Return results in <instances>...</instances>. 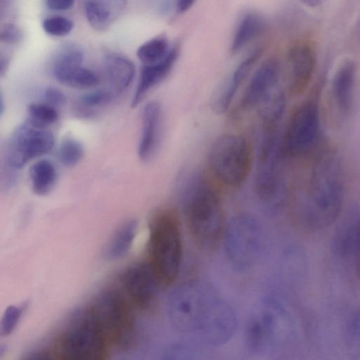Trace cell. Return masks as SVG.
I'll list each match as a JSON object with an SVG mask.
<instances>
[{
	"mask_svg": "<svg viewBox=\"0 0 360 360\" xmlns=\"http://www.w3.org/2000/svg\"><path fill=\"white\" fill-rule=\"evenodd\" d=\"M168 312L180 333L210 347H219L233 337L236 314L210 284L191 281L175 288L169 297Z\"/></svg>",
	"mask_w": 360,
	"mask_h": 360,
	"instance_id": "6da1fadb",
	"label": "cell"
},
{
	"mask_svg": "<svg viewBox=\"0 0 360 360\" xmlns=\"http://www.w3.org/2000/svg\"><path fill=\"white\" fill-rule=\"evenodd\" d=\"M344 189L340 156L335 148H327L315 160L306 195L294 207L295 224L310 232L330 226L341 213Z\"/></svg>",
	"mask_w": 360,
	"mask_h": 360,
	"instance_id": "7a4b0ae2",
	"label": "cell"
},
{
	"mask_svg": "<svg viewBox=\"0 0 360 360\" xmlns=\"http://www.w3.org/2000/svg\"><path fill=\"white\" fill-rule=\"evenodd\" d=\"M179 200L195 244L204 251L214 250L222 240L226 226L216 191L202 174L193 172L181 181Z\"/></svg>",
	"mask_w": 360,
	"mask_h": 360,
	"instance_id": "3957f363",
	"label": "cell"
},
{
	"mask_svg": "<svg viewBox=\"0 0 360 360\" xmlns=\"http://www.w3.org/2000/svg\"><path fill=\"white\" fill-rule=\"evenodd\" d=\"M148 262L161 285L177 277L182 259V241L175 214L162 210L153 216L149 231Z\"/></svg>",
	"mask_w": 360,
	"mask_h": 360,
	"instance_id": "277c9868",
	"label": "cell"
},
{
	"mask_svg": "<svg viewBox=\"0 0 360 360\" xmlns=\"http://www.w3.org/2000/svg\"><path fill=\"white\" fill-rule=\"evenodd\" d=\"M291 329V319L286 309L274 297H266L256 304L248 319L246 347L252 354H270L289 338Z\"/></svg>",
	"mask_w": 360,
	"mask_h": 360,
	"instance_id": "5b68a950",
	"label": "cell"
},
{
	"mask_svg": "<svg viewBox=\"0 0 360 360\" xmlns=\"http://www.w3.org/2000/svg\"><path fill=\"white\" fill-rule=\"evenodd\" d=\"M87 308L110 347L126 349L134 343L136 328L134 308L120 290H104Z\"/></svg>",
	"mask_w": 360,
	"mask_h": 360,
	"instance_id": "8992f818",
	"label": "cell"
},
{
	"mask_svg": "<svg viewBox=\"0 0 360 360\" xmlns=\"http://www.w3.org/2000/svg\"><path fill=\"white\" fill-rule=\"evenodd\" d=\"M277 131V129H263L255 179L256 195L270 215L278 214L285 202L281 165L283 155Z\"/></svg>",
	"mask_w": 360,
	"mask_h": 360,
	"instance_id": "52a82bcc",
	"label": "cell"
},
{
	"mask_svg": "<svg viewBox=\"0 0 360 360\" xmlns=\"http://www.w3.org/2000/svg\"><path fill=\"white\" fill-rule=\"evenodd\" d=\"M222 240L228 261L240 272L254 269L262 258L266 248L262 224L248 213L231 219L225 226Z\"/></svg>",
	"mask_w": 360,
	"mask_h": 360,
	"instance_id": "ba28073f",
	"label": "cell"
},
{
	"mask_svg": "<svg viewBox=\"0 0 360 360\" xmlns=\"http://www.w3.org/2000/svg\"><path fill=\"white\" fill-rule=\"evenodd\" d=\"M110 345L88 308L75 312L58 340V352L68 360H105Z\"/></svg>",
	"mask_w": 360,
	"mask_h": 360,
	"instance_id": "9c48e42d",
	"label": "cell"
},
{
	"mask_svg": "<svg viewBox=\"0 0 360 360\" xmlns=\"http://www.w3.org/2000/svg\"><path fill=\"white\" fill-rule=\"evenodd\" d=\"M208 162L213 174L221 183L229 188H239L250 172V146L240 135L222 134L212 143Z\"/></svg>",
	"mask_w": 360,
	"mask_h": 360,
	"instance_id": "30bf717a",
	"label": "cell"
},
{
	"mask_svg": "<svg viewBox=\"0 0 360 360\" xmlns=\"http://www.w3.org/2000/svg\"><path fill=\"white\" fill-rule=\"evenodd\" d=\"M323 80L314 91L292 112L286 130L281 141L283 157L302 158L316 147L320 135V87Z\"/></svg>",
	"mask_w": 360,
	"mask_h": 360,
	"instance_id": "8fae6325",
	"label": "cell"
},
{
	"mask_svg": "<svg viewBox=\"0 0 360 360\" xmlns=\"http://www.w3.org/2000/svg\"><path fill=\"white\" fill-rule=\"evenodd\" d=\"M54 146V136L47 129L36 128L27 122L18 127L12 134L7 148V162L19 169L30 160L49 153Z\"/></svg>",
	"mask_w": 360,
	"mask_h": 360,
	"instance_id": "7c38bea8",
	"label": "cell"
},
{
	"mask_svg": "<svg viewBox=\"0 0 360 360\" xmlns=\"http://www.w3.org/2000/svg\"><path fill=\"white\" fill-rule=\"evenodd\" d=\"M120 284V291L131 307L145 311L153 306L160 283L147 261L128 267L121 276Z\"/></svg>",
	"mask_w": 360,
	"mask_h": 360,
	"instance_id": "4fadbf2b",
	"label": "cell"
},
{
	"mask_svg": "<svg viewBox=\"0 0 360 360\" xmlns=\"http://www.w3.org/2000/svg\"><path fill=\"white\" fill-rule=\"evenodd\" d=\"M332 247L338 261L359 277L360 223L358 205L352 206L340 224L334 235Z\"/></svg>",
	"mask_w": 360,
	"mask_h": 360,
	"instance_id": "5bb4252c",
	"label": "cell"
},
{
	"mask_svg": "<svg viewBox=\"0 0 360 360\" xmlns=\"http://www.w3.org/2000/svg\"><path fill=\"white\" fill-rule=\"evenodd\" d=\"M281 65L276 58L264 60L254 72L240 100L242 111L258 108L278 86Z\"/></svg>",
	"mask_w": 360,
	"mask_h": 360,
	"instance_id": "9a60e30c",
	"label": "cell"
},
{
	"mask_svg": "<svg viewBox=\"0 0 360 360\" xmlns=\"http://www.w3.org/2000/svg\"><path fill=\"white\" fill-rule=\"evenodd\" d=\"M356 77V64L350 59L342 62L333 77L330 90L331 104L341 121L348 119L354 111Z\"/></svg>",
	"mask_w": 360,
	"mask_h": 360,
	"instance_id": "2e32d148",
	"label": "cell"
},
{
	"mask_svg": "<svg viewBox=\"0 0 360 360\" xmlns=\"http://www.w3.org/2000/svg\"><path fill=\"white\" fill-rule=\"evenodd\" d=\"M316 65L314 50L307 44L292 46L288 53V81L289 91L301 96L308 88Z\"/></svg>",
	"mask_w": 360,
	"mask_h": 360,
	"instance_id": "e0dca14e",
	"label": "cell"
},
{
	"mask_svg": "<svg viewBox=\"0 0 360 360\" xmlns=\"http://www.w3.org/2000/svg\"><path fill=\"white\" fill-rule=\"evenodd\" d=\"M261 53V49H255L214 91L210 98V107L216 114L221 115L227 111L236 93L250 72Z\"/></svg>",
	"mask_w": 360,
	"mask_h": 360,
	"instance_id": "ac0fdd59",
	"label": "cell"
},
{
	"mask_svg": "<svg viewBox=\"0 0 360 360\" xmlns=\"http://www.w3.org/2000/svg\"><path fill=\"white\" fill-rule=\"evenodd\" d=\"M162 127V109L156 101L148 102L142 112V128L138 155L142 161L150 160L160 143Z\"/></svg>",
	"mask_w": 360,
	"mask_h": 360,
	"instance_id": "d6986e66",
	"label": "cell"
},
{
	"mask_svg": "<svg viewBox=\"0 0 360 360\" xmlns=\"http://www.w3.org/2000/svg\"><path fill=\"white\" fill-rule=\"evenodd\" d=\"M178 53V48L172 47L162 60L153 64L143 65L131 100V107L139 105L147 94L168 75L176 62Z\"/></svg>",
	"mask_w": 360,
	"mask_h": 360,
	"instance_id": "ffe728a7",
	"label": "cell"
},
{
	"mask_svg": "<svg viewBox=\"0 0 360 360\" xmlns=\"http://www.w3.org/2000/svg\"><path fill=\"white\" fill-rule=\"evenodd\" d=\"M103 68L108 89L117 96L129 86L136 73L134 63L117 53L106 55L103 59Z\"/></svg>",
	"mask_w": 360,
	"mask_h": 360,
	"instance_id": "44dd1931",
	"label": "cell"
},
{
	"mask_svg": "<svg viewBox=\"0 0 360 360\" xmlns=\"http://www.w3.org/2000/svg\"><path fill=\"white\" fill-rule=\"evenodd\" d=\"M127 4V0H88L84 4L85 15L94 29L103 31L121 15Z\"/></svg>",
	"mask_w": 360,
	"mask_h": 360,
	"instance_id": "7402d4cb",
	"label": "cell"
},
{
	"mask_svg": "<svg viewBox=\"0 0 360 360\" xmlns=\"http://www.w3.org/2000/svg\"><path fill=\"white\" fill-rule=\"evenodd\" d=\"M83 51L73 43H66L59 47L52 61L51 72L55 79L65 84L70 76L82 64Z\"/></svg>",
	"mask_w": 360,
	"mask_h": 360,
	"instance_id": "603a6c76",
	"label": "cell"
},
{
	"mask_svg": "<svg viewBox=\"0 0 360 360\" xmlns=\"http://www.w3.org/2000/svg\"><path fill=\"white\" fill-rule=\"evenodd\" d=\"M264 19L255 12L246 13L240 20L234 34L231 51L237 53L252 39L261 34L265 28Z\"/></svg>",
	"mask_w": 360,
	"mask_h": 360,
	"instance_id": "cb8c5ba5",
	"label": "cell"
},
{
	"mask_svg": "<svg viewBox=\"0 0 360 360\" xmlns=\"http://www.w3.org/2000/svg\"><path fill=\"white\" fill-rule=\"evenodd\" d=\"M137 231V223L134 219L124 221L115 232L108 243L105 256L115 259L124 255L132 245Z\"/></svg>",
	"mask_w": 360,
	"mask_h": 360,
	"instance_id": "d4e9b609",
	"label": "cell"
},
{
	"mask_svg": "<svg viewBox=\"0 0 360 360\" xmlns=\"http://www.w3.org/2000/svg\"><path fill=\"white\" fill-rule=\"evenodd\" d=\"M30 177L33 192L38 195H46L54 187L57 172L51 161L41 160L30 167Z\"/></svg>",
	"mask_w": 360,
	"mask_h": 360,
	"instance_id": "484cf974",
	"label": "cell"
},
{
	"mask_svg": "<svg viewBox=\"0 0 360 360\" xmlns=\"http://www.w3.org/2000/svg\"><path fill=\"white\" fill-rule=\"evenodd\" d=\"M285 105L283 91L278 87L259 106L263 129H277Z\"/></svg>",
	"mask_w": 360,
	"mask_h": 360,
	"instance_id": "4316f807",
	"label": "cell"
},
{
	"mask_svg": "<svg viewBox=\"0 0 360 360\" xmlns=\"http://www.w3.org/2000/svg\"><path fill=\"white\" fill-rule=\"evenodd\" d=\"M171 48L164 37H156L142 44L136 51V56L143 65L155 63L164 59Z\"/></svg>",
	"mask_w": 360,
	"mask_h": 360,
	"instance_id": "83f0119b",
	"label": "cell"
},
{
	"mask_svg": "<svg viewBox=\"0 0 360 360\" xmlns=\"http://www.w3.org/2000/svg\"><path fill=\"white\" fill-rule=\"evenodd\" d=\"M26 122L39 129H46L55 123L58 114L55 108L44 103H33L29 105Z\"/></svg>",
	"mask_w": 360,
	"mask_h": 360,
	"instance_id": "f1b7e54d",
	"label": "cell"
},
{
	"mask_svg": "<svg viewBox=\"0 0 360 360\" xmlns=\"http://www.w3.org/2000/svg\"><path fill=\"white\" fill-rule=\"evenodd\" d=\"M84 155V147L77 139L66 138L61 142L58 148V158L66 167L77 165Z\"/></svg>",
	"mask_w": 360,
	"mask_h": 360,
	"instance_id": "f546056e",
	"label": "cell"
},
{
	"mask_svg": "<svg viewBox=\"0 0 360 360\" xmlns=\"http://www.w3.org/2000/svg\"><path fill=\"white\" fill-rule=\"evenodd\" d=\"M117 96L108 88L99 89L81 96L78 104L80 110L87 111L110 103Z\"/></svg>",
	"mask_w": 360,
	"mask_h": 360,
	"instance_id": "4dcf8cb0",
	"label": "cell"
},
{
	"mask_svg": "<svg viewBox=\"0 0 360 360\" xmlns=\"http://www.w3.org/2000/svg\"><path fill=\"white\" fill-rule=\"evenodd\" d=\"M99 83L100 79L93 70L81 66L70 76L64 85L77 89H88L95 87Z\"/></svg>",
	"mask_w": 360,
	"mask_h": 360,
	"instance_id": "1f68e13d",
	"label": "cell"
},
{
	"mask_svg": "<svg viewBox=\"0 0 360 360\" xmlns=\"http://www.w3.org/2000/svg\"><path fill=\"white\" fill-rule=\"evenodd\" d=\"M42 29L49 35L64 37L74 28L73 22L64 16L54 15L45 18L41 24Z\"/></svg>",
	"mask_w": 360,
	"mask_h": 360,
	"instance_id": "d6a6232c",
	"label": "cell"
},
{
	"mask_svg": "<svg viewBox=\"0 0 360 360\" xmlns=\"http://www.w3.org/2000/svg\"><path fill=\"white\" fill-rule=\"evenodd\" d=\"M22 314V308L8 306L0 319V338L9 335L15 328Z\"/></svg>",
	"mask_w": 360,
	"mask_h": 360,
	"instance_id": "836d02e7",
	"label": "cell"
},
{
	"mask_svg": "<svg viewBox=\"0 0 360 360\" xmlns=\"http://www.w3.org/2000/svg\"><path fill=\"white\" fill-rule=\"evenodd\" d=\"M359 310L351 314L345 328L346 339L352 347L359 346Z\"/></svg>",
	"mask_w": 360,
	"mask_h": 360,
	"instance_id": "e575fe53",
	"label": "cell"
},
{
	"mask_svg": "<svg viewBox=\"0 0 360 360\" xmlns=\"http://www.w3.org/2000/svg\"><path fill=\"white\" fill-rule=\"evenodd\" d=\"M23 37L21 29L15 24L7 23L0 27V42L9 45L19 44Z\"/></svg>",
	"mask_w": 360,
	"mask_h": 360,
	"instance_id": "d590c367",
	"label": "cell"
},
{
	"mask_svg": "<svg viewBox=\"0 0 360 360\" xmlns=\"http://www.w3.org/2000/svg\"><path fill=\"white\" fill-rule=\"evenodd\" d=\"M44 98V103L55 108L63 106L66 103L65 94L59 89L53 86L45 90Z\"/></svg>",
	"mask_w": 360,
	"mask_h": 360,
	"instance_id": "8d00e7d4",
	"label": "cell"
},
{
	"mask_svg": "<svg viewBox=\"0 0 360 360\" xmlns=\"http://www.w3.org/2000/svg\"><path fill=\"white\" fill-rule=\"evenodd\" d=\"M47 8L54 11H65L70 9L75 0H44Z\"/></svg>",
	"mask_w": 360,
	"mask_h": 360,
	"instance_id": "74e56055",
	"label": "cell"
},
{
	"mask_svg": "<svg viewBox=\"0 0 360 360\" xmlns=\"http://www.w3.org/2000/svg\"><path fill=\"white\" fill-rule=\"evenodd\" d=\"M196 0H175L176 10L179 13H184L189 10Z\"/></svg>",
	"mask_w": 360,
	"mask_h": 360,
	"instance_id": "f35d334b",
	"label": "cell"
},
{
	"mask_svg": "<svg viewBox=\"0 0 360 360\" xmlns=\"http://www.w3.org/2000/svg\"><path fill=\"white\" fill-rule=\"evenodd\" d=\"M8 65H9L8 58L6 56L5 54H4L0 51V76L4 75V74L6 73V72L8 70Z\"/></svg>",
	"mask_w": 360,
	"mask_h": 360,
	"instance_id": "ab89813d",
	"label": "cell"
},
{
	"mask_svg": "<svg viewBox=\"0 0 360 360\" xmlns=\"http://www.w3.org/2000/svg\"><path fill=\"white\" fill-rule=\"evenodd\" d=\"M303 4L309 7H318L322 5L326 0H299Z\"/></svg>",
	"mask_w": 360,
	"mask_h": 360,
	"instance_id": "60d3db41",
	"label": "cell"
},
{
	"mask_svg": "<svg viewBox=\"0 0 360 360\" xmlns=\"http://www.w3.org/2000/svg\"><path fill=\"white\" fill-rule=\"evenodd\" d=\"M5 110L4 101L3 99V96L0 92V117L3 115Z\"/></svg>",
	"mask_w": 360,
	"mask_h": 360,
	"instance_id": "b9f144b4",
	"label": "cell"
},
{
	"mask_svg": "<svg viewBox=\"0 0 360 360\" xmlns=\"http://www.w3.org/2000/svg\"><path fill=\"white\" fill-rule=\"evenodd\" d=\"M6 346L4 345H0V357H1L6 352Z\"/></svg>",
	"mask_w": 360,
	"mask_h": 360,
	"instance_id": "7bdbcfd3",
	"label": "cell"
},
{
	"mask_svg": "<svg viewBox=\"0 0 360 360\" xmlns=\"http://www.w3.org/2000/svg\"><path fill=\"white\" fill-rule=\"evenodd\" d=\"M2 14H3V11H0V20L1 18Z\"/></svg>",
	"mask_w": 360,
	"mask_h": 360,
	"instance_id": "ee69618b",
	"label": "cell"
}]
</instances>
